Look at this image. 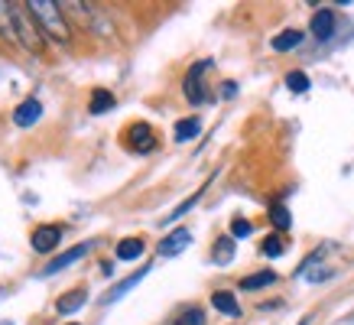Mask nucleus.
<instances>
[{"label":"nucleus","instance_id":"17","mask_svg":"<svg viewBox=\"0 0 354 325\" xmlns=\"http://www.w3.org/2000/svg\"><path fill=\"white\" fill-rule=\"evenodd\" d=\"M114 108V95H111L108 88H95L91 91V101H88V111L91 114H104V111Z\"/></svg>","mask_w":354,"mask_h":325},{"label":"nucleus","instance_id":"8","mask_svg":"<svg viewBox=\"0 0 354 325\" xmlns=\"http://www.w3.org/2000/svg\"><path fill=\"white\" fill-rule=\"evenodd\" d=\"M309 30H312V36H315L319 43L332 39V36H335V10H328V7L315 10V17H312V23H309Z\"/></svg>","mask_w":354,"mask_h":325},{"label":"nucleus","instance_id":"19","mask_svg":"<svg viewBox=\"0 0 354 325\" xmlns=\"http://www.w3.org/2000/svg\"><path fill=\"white\" fill-rule=\"evenodd\" d=\"M0 39L17 43V32H13V3H0Z\"/></svg>","mask_w":354,"mask_h":325},{"label":"nucleus","instance_id":"15","mask_svg":"<svg viewBox=\"0 0 354 325\" xmlns=\"http://www.w3.org/2000/svg\"><path fill=\"white\" fill-rule=\"evenodd\" d=\"M176 140L179 143H189V140H195L198 133H202V118H183V120H176Z\"/></svg>","mask_w":354,"mask_h":325},{"label":"nucleus","instance_id":"16","mask_svg":"<svg viewBox=\"0 0 354 325\" xmlns=\"http://www.w3.org/2000/svg\"><path fill=\"white\" fill-rule=\"evenodd\" d=\"M143 250H147L143 238H124V241H118V260H137V257H143Z\"/></svg>","mask_w":354,"mask_h":325},{"label":"nucleus","instance_id":"13","mask_svg":"<svg viewBox=\"0 0 354 325\" xmlns=\"http://www.w3.org/2000/svg\"><path fill=\"white\" fill-rule=\"evenodd\" d=\"M234 250H237V241L227 234V238H218L215 248H212V260H215L218 267H227L231 260H234Z\"/></svg>","mask_w":354,"mask_h":325},{"label":"nucleus","instance_id":"14","mask_svg":"<svg viewBox=\"0 0 354 325\" xmlns=\"http://www.w3.org/2000/svg\"><path fill=\"white\" fill-rule=\"evenodd\" d=\"M302 39H306V32H299V30H283V32H277L273 36V49L277 53H290V49H299L302 46Z\"/></svg>","mask_w":354,"mask_h":325},{"label":"nucleus","instance_id":"10","mask_svg":"<svg viewBox=\"0 0 354 325\" xmlns=\"http://www.w3.org/2000/svg\"><path fill=\"white\" fill-rule=\"evenodd\" d=\"M147 273H150V267H140L137 273H130V277H124V280H120L118 286H114V290H111L108 296H104V299H101V303L108 306V303H118V299H124V296H127V292L133 290V286H137V283L143 280V277H147Z\"/></svg>","mask_w":354,"mask_h":325},{"label":"nucleus","instance_id":"28","mask_svg":"<svg viewBox=\"0 0 354 325\" xmlns=\"http://www.w3.org/2000/svg\"><path fill=\"white\" fill-rule=\"evenodd\" d=\"M0 325H13V322H0Z\"/></svg>","mask_w":354,"mask_h":325},{"label":"nucleus","instance_id":"9","mask_svg":"<svg viewBox=\"0 0 354 325\" xmlns=\"http://www.w3.org/2000/svg\"><path fill=\"white\" fill-rule=\"evenodd\" d=\"M39 118H43V104H39L36 98H26L20 108L13 111V124H17V127H23V130L32 127V124H36Z\"/></svg>","mask_w":354,"mask_h":325},{"label":"nucleus","instance_id":"4","mask_svg":"<svg viewBox=\"0 0 354 325\" xmlns=\"http://www.w3.org/2000/svg\"><path fill=\"white\" fill-rule=\"evenodd\" d=\"M212 68V59H202V62H195L192 68H189V75H185V85H183V91H185V98L192 101V104H205V88H202V75Z\"/></svg>","mask_w":354,"mask_h":325},{"label":"nucleus","instance_id":"6","mask_svg":"<svg viewBox=\"0 0 354 325\" xmlns=\"http://www.w3.org/2000/svg\"><path fill=\"white\" fill-rule=\"evenodd\" d=\"M189 244H192V231H189V228H172L169 234L160 241L156 250H160V257H179Z\"/></svg>","mask_w":354,"mask_h":325},{"label":"nucleus","instance_id":"22","mask_svg":"<svg viewBox=\"0 0 354 325\" xmlns=\"http://www.w3.org/2000/svg\"><path fill=\"white\" fill-rule=\"evenodd\" d=\"M283 250H286V244H283L279 234H267L263 244H260V254H263V257H283Z\"/></svg>","mask_w":354,"mask_h":325},{"label":"nucleus","instance_id":"2","mask_svg":"<svg viewBox=\"0 0 354 325\" xmlns=\"http://www.w3.org/2000/svg\"><path fill=\"white\" fill-rule=\"evenodd\" d=\"M13 32H17V43L30 53L43 55L46 53V36H43V26L36 23V17L30 13L26 3H13Z\"/></svg>","mask_w":354,"mask_h":325},{"label":"nucleus","instance_id":"20","mask_svg":"<svg viewBox=\"0 0 354 325\" xmlns=\"http://www.w3.org/2000/svg\"><path fill=\"white\" fill-rule=\"evenodd\" d=\"M202 195H205V189H195V195H189V198H185L183 205H176V208H172V212H169V215L162 218V225H172V221H179V218H185V212H192V208H195V202H198Z\"/></svg>","mask_w":354,"mask_h":325},{"label":"nucleus","instance_id":"25","mask_svg":"<svg viewBox=\"0 0 354 325\" xmlns=\"http://www.w3.org/2000/svg\"><path fill=\"white\" fill-rule=\"evenodd\" d=\"M179 325H205V315H202V309H189V313L179 319Z\"/></svg>","mask_w":354,"mask_h":325},{"label":"nucleus","instance_id":"1","mask_svg":"<svg viewBox=\"0 0 354 325\" xmlns=\"http://www.w3.org/2000/svg\"><path fill=\"white\" fill-rule=\"evenodd\" d=\"M30 13L36 17V23L43 26V32L55 43H68L72 39V30H68V23L62 17V3H55V0H30L26 3Z\"/></svg>","mask_w":354,"mask_h":325},{"label":"nucleus","instance_id":"29","mask_svg":"<svg viewBox=\"0 0 354 325\" xmlns=\"http://www.w3.org/2000/svg\"><path fill=\"white\" fill-rule=\"evenodd\" d=\"M68 325H78V322H68Z\"/></svg>","mask_w":354,"mask_h":325},{"label":"nucleus","instance_id":"21","mask_svg":"<svg viewBox=\"0 0 354 325\" xmlns=\"http://www.w3.org/2000/svg\"><path fill=\"white\" fill-rule=\"evenodd\" d=\"M270 221L277 225V231H290V225H292L290 208L279 205V202H273V205H270Z\"/></svg>","mask_w":354,"mask_h":325},{"label":"nucleus","instance_id":"5","mask_svg":"<svg viewBox=\"0 0 354 325\" xmlns=\"http://www.w3.org/2000/svg\"><path fill=\"white\" fill-rule=\"evenodd\" d=\"M127 143L133 153H153L156 150V133H153L150 124H130L127 127Z\"/></svg>","mask_w":354,"mask_h":325},{"label":"nucleus","instance_id":"18","mask_svg":"<svg viewBox=\"0 0 354 325\" xmlns=\"http://www.w3.org/2000/svg\"><path fill=\"white\" fill-rule=\"evenodd\" d=\"M277 283V273L273 270H260V273H250V277H244L241 280V290H263V286H273Z\"/></svg>","mask_w":354,"mask_h":325},{"label":"nucleus","instance_id":"11","mask_svg":"<svg viewBox=\"0 0 354 325\" xmlns=\"http://www.w3.org/2000/svg\"><path fill=\"white\" fill-rule=\"evenodd\" d=\"M212 306H215L218 313L231 315V319H237V315H241V303H237V296H234L231 290H218V292H212Z\"/></svg>","mask_w":354,"mask_h":325},{"label":"nucleus","instance_id":"3","mask_svg":"<svg viewBox=\"0 0 354 325\" xmlns=\"http://www.w3.org/2000/svg\"><path fill=\"white\" fill-rule=\"evenodd\" d=\"M88 250H91V241H85V244H75V248H68V250H62L59 257H53L49 263H46L43 270H39V277H53V273H62V270H68L72 263H78V260L85 257Z\"/></svg>","mask_w":354,"mask_h":325},{"label":"nucleus","instance_id":"12","mask_svg":"<svg viewBox=\"0 0 354 325\" xmlns=\"http://www.w3.org/2000/svg\"><path fill=\"white\" fill-rule=\"evenodd\" d=\"M85 303H88V292L85 290H72V292H65V296H59L55 313H59V315H72V313H78Z\"/></svg>","mask_w":354,"mask_h":325},{"label":"nucleus","instance_id":"24","mask_svg":"<svg viewBox=\"0 0 354 325\" xmlns=\"http://www.w3.org/2000/svg\"><path fill=\"white\" fill-rule=\"evenodd\" d=\"M254 234V225L247 218H231V238L241 241V238H250Z\"/></svg>","mask_w":354,"mask_h":325},{"label":"nucleus","instance_id":"7","mask_svg":"<svg viewBox=\"0 0 354 325\" xmlns=\"http://www.w3.org/2000/svg\"><path fill=\"white\" fill-rule=\"evenodd\" d=\"M62 241V228L59 225H39L32 231V250L36 254H53Z\"/></svg>","mask_w":354,"mask_h":325},{"label":"nucleus","instance_id":"27","mask_svg":"<svg viewBox=\"0 0 354 325\" xmlns=\"http://www.w3.org/2000/svg\"><path fill=\"white\" fill-rule=\"evenodd\" d=\"M234 91H237V88H234V82H225V98H231V95H234Z\"/></svg>","mask_w":354,"mask_h":325},{"label":"nucleus","instance_id":"23","mask_svg":"<svg viewBox=\"0 0 354 325\" xmlns=\"http://www.w3.org/2000/svg\"><path fill=\"white\" fill-rule=\"evenodd\" d=\"M286 88H290L292 95H306L309 91V75L306 72H290L286 75Z\"/></svg>","mask_w":354,"mask_h":325},{"label":"nucleus","instance_id":"26","mask_svg":"<svg viewBox=\"0 0 354 325\" xmlns=\"http://www.w3.org/2000/svg\"><path fill=\"white\" fill-rule=\"evenodd\" d=\"M101 273H104V277H111V273H114V263H108V260H104V263H101Z\"/></svg>","mask_w":354,"mask_h":325}]
</instances>
